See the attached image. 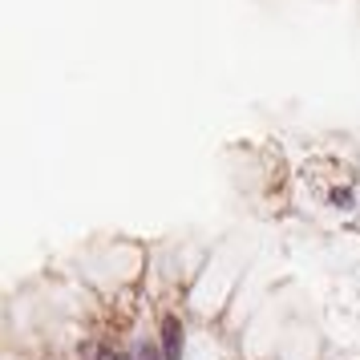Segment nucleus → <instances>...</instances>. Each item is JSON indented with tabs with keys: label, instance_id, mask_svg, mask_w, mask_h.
I'll use <instances>...</instances> for the list:
<instances>
[{
	"label": "nucleus",
	"instance_id": "nucleus-1",
	"mask_svg": "<svg viewBox=\"0 0 360 360\" xmlns=\"http://www.w3.org/2000/svg\"><path fill=\"white\" fill-rule=\"evenodd\" d=\"M162 360H182V324L174 316L162 320Z\"/></svg>",
	"mask_w": 360,
	"mask_h": 360
},
{
	"label": "nucleus",
	"instance_id": "nucleus-2",
	"mask_svg": "<svg viewBox=\"0 0 360 360\" xmlns=\"http://www.w3.org/2000/svg\"><path fill=\"white\" fill-rule=\"evenodd\" d=\"M134 360H158V348H154V344H142V348H138V356Z\"/></svg>",
	"mask_w": 360,
	"mask_h": 360
},
{
	"label": "nucleus",
	"instance_id": "nucleus-3",
	"mask_svg": "<svg viewBox=\"0 0 360 360\" xmlns=\"http://www.w3.org/2000/svg\"><path fill=\"white\" fill-rule=\"evenodd\" d=\"M98 360H130V356H122V352H110V348H105V352H98Z\"/></svg>",
	"mask_w": 360,
	"mask_h": 360
}]
</instances>
